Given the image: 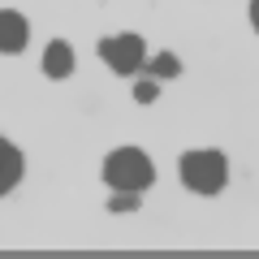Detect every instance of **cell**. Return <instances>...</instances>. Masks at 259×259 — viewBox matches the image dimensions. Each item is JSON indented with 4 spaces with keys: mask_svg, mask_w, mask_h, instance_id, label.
Listing matches in <instances>:
<instances>
[{
    "mask_svg": "<svg viewBox=\"0 0 259 259\" xmlns=\"http://www.w3.org/2000/svg\"><path fill=\"white\" fill-rule=\"evenodd\" d=\"M250 22H255V30H259V0H250Z\"/></svg>",
    "mask_w": 259,
    "mask_h": 259,
    "instance_id": "cell-10",
    "label": "cell"
},
{
    "mask_svg": "<svg viewBox=\"0 0 259 259\" xmlns=\"http://www.w3.org/2000/svg\"><path fill=\"white\" fill-rule=\"evenodd\" d=\"M100 61L108 65L112 74L130 78L139 74L143 65H147V44L139 35H112V39H100Z\"/></svg>",
    "mask_w": 259,
    "mask_h": 259,
    "instance_id": "cell-3",
    "label": "cell"
},
{
    "mask_svg": "<svg viewBox=\"0 0 259 259\" xmlns=\"http://www.w3.org/2000/svg\"><path fill=\"white\" fill-rule=\"evenodd\" d=\"M134 100H139V104H151V100H156V78H147V82L134 87Z\"/></svg>",
    "mask_w": 259,
    "mask_h": 259,
    "instance_id": "cell-9",
    "label": "cell"
},
{
    "mask_svg": "<svg viewBox=\"0 0 259 259\" xmlns=\"http://www.w3.org/2000/svg\"><path fill=\"white\" fill-rule=\"evenodd\" d=\"M182 182L194 194H221L229 182V160L221 151H186L182 156Z\"/></svg>",
    "mask_w": 259,
    "mask_h": 259,
    "instance_id": "cell-2",
    "label": "cell"
},
{
    "mask_svg": "<svg viewBox=\"0 0 259 259\" xmlns=\"http://www.w3.org/2000/svg\"><path fill=\"white\" fill-rule=\"evenodd\" d=\"M22 182V151L9 139H0V194H9Z\"/></svg>",
    "mask_w": 259,
    "mask_h": 259,
    "instance_id": "cell-6",
    "label": "cell"
},
{
    "mask_svg": "<svg viewBox=\"0 0 259 259\" xmlns=\"http://www.w3.org/2000/svg\"><path fill=\"white\" fill-rule=\"evenodd\" d=\"M44 74L48 78H69L74 74V48L65 44V39H52L44 52Z\"/></svg>",
    "mask_w": 259,
    "mask_h": 259,
    "instance_id": "cell-5",
    "label": "cell"
},
{
    "mask_svg": "<svg viewBox=\"0 0 259 259\" xmlns=\"http://www.w3.org/2000/svg\"><path fill=\"white\" fill-rule=\"evenodd\" d=\"M26 39H30L26 18H22V13H13V9H0V52H22V48H26Z\"/></svg>",
    "mask_w": 259,
    "mask_h": 259,
    "instance_id": "cell-4",
    "label": "cell"
},
{
    "mask_svg": "<svg viewBox=\"0 0 259 259\" xmlns=\"http://www.w3.org/2000/svg\"><path fill=\"white\" fill-rule=\"evenodd\" d=\"M104 182H108L112 190L143 194L156 182V168H151V160L143 156L139 147H121V151H112V156L104 160Z\"/></svg>",
    "mask_w": 259,
    "mask_h": 259,
    "instance_id": "cell-1",
    "label": "cell"
},
{
    "mask_svg": "<svg viewBox=\"0 0 259 259\" xmlns=\"http://www.w3.org/2000/svg\"><path fill=\"white\" fill-rule=\"evenodd\" d=\"M177 69H182V65H177L173 52H160L156 61H151V78H177Z\"/></svg>",
    "mask_w": 259,
    "mask_h": 259,
    "instance_id": "cell-7",
    "label": "cell"
},
{
    "mask_svg": "<svg viewBox=\"0 0 259 259\" xmlns=\"http://www.w3.org/2000/svg\"><path fill=\"white\" fill-rule=\"evenodd\" d=\"M134 207H139V194L117 190V199H112V212H134Z\"/></svg>",
    "mask_w": 259,
    "mask_h": 259,
    "instance_id": "cell-8",
    "label": "cell"
}]
</instances>
